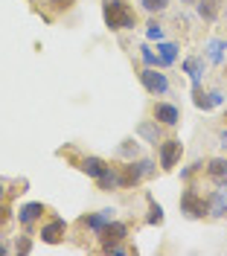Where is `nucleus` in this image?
I'll return each instance as SVG.
<instances>
[{
	"label": "nucleus",
	"mask_w": 227,
	"mask_h": 256,
	"mask_svg": "<svg viewBox=\"0 0 227 256\" xmlns=\"http://www.w3.org/2000/svg\"><path fill=\"white\" fill-rule=\"evenodd\" d=\"M102 18H105V26L114 32L137 26V15H134V9L126 0H105L102 3Z\"/></svg>",
	"instance_id": "nucleus-1"
},
{
	"label": "nucleus",
	"mask_w": 227,
	"mask_h": 256,
	"mask_svg": "<svg viewBox=\"0 0 227 256\" xmlns=\"http://www.w3.org/2000/svg\"><path fill=\"white\" fill-rule=\"evenodd\" d=\"M152 172H154V163H152V160H137V163L131 160V163H126V166L120 169V186H122V190H131V186H137V184L146 175H152Z\"/></svg>",
	"instance_id": "nucleus-2"
},
{
	"label": "nucleus",
	"mask_w": 227,
	"mask_h": 256,
	"mask_svg": "<svg viewBox=\"0 0 227 256\" xmlns=\"http://www.w3.org/2000/svg\"><path fill=\"white\" fill-rule=\"evenodd\" d=\"M180 212L186 218H204L207 216V198L195 190H184L180 192Z\"/></svg>",
	"instance_id": "nucleus-3"
},
{
	"label": "nucleus",
	"mask_w": 227,
	"mask_h": 256,
	"mask_svg": "<svg viewBox=\"0 0 227 256\" xmlns=\"http://www.w3.org/2000/svg\"><path fill=\"white\" fill-rule=\"evenodd\" d=\"M140 84H143L152 96L169 94V79H166V73H158V67H143V70H140Z\"/></svg>",
	"instance_id": "nucleus-4"
},
{
	"label": "nucleus",
	"mask_w": 227,
	"mask_h": 256,
	"mask_svg": "<svg viewBox=\"0 0 227 256\" xmlns=\"http://www.w3.org/2000/svg\"><path fill=\"white\" fill-rule=\"evenodd\" d=\"M180 154H184V146H180V140H163L160 143V169H175L178 166V160H180Z\"/></svg>",
	"instance_id": "nucleus-5"
},
{
	"label": "nucleus",
	"mask_w": 227,
	"mask_h": 256,
	"mask_svg": "<svg viewBox=\"0 0 227 256\" xmlns=\"http://www.w3.org/2000/svg\"><path fill=\"white\" fill-rule=\"evenodd\" d=\"M126 236H128V227H126L122 222H111L102 233H99V239H102V250H108V248H114V244L126 242Z\"/></svg>",
	"instance_id": "nucleus-6"
},
{
	"label": "nucleus",
	"mask_w": 227,
	"mask_h": 256,
	"mask_svg": "<svg viewBox=\"0 0 227 256\" xmlns=\"http://www.w3.org/2000/svg\"><path fill=\"white\" fill-rule=\"evenodd\" d=\"M192 102H195V108H201V111H212V108H218V105L224 102V94H222V90L204 94L201 84H198V88H192Z\"/></svg>",
	"instance_id": "nucleus-7"
},
{
	"label": "nucleus",
	"mask_w": 227,
	"mask_h": 256,
	"mask_svg": "<svg viewBox=\"0 0 227 256\" xmlns=\"http://www.w3.org/2000/svg\"><path fill=\"white\" fill-rule=\"evenodd\" d=\"M114 212H116V210H99V212H90V216H84V218H82V224L99 236V233L114 222Z\"/></svg>",
	"instance_id": "nucleus-8"
},
{
	"label": "nucleus",
	"mask_w": 227,
	"mask_h": 256,
	"mask_svg": "<svg viewBox=\"0 0 227 256\" xmlns=\"http://www.w3.org/2000/svg\"><path fill=\"white\" fill-rule=\"evenodd\" d=\"M67 233V222L64 218H52L41 227V242H47V244H58L62 236Z\"/></svg>",
	"instance_id": "nucleus-9"
},
{
	"label": "nucleus",
	"mask_w": 227,
	"mask_h": 256,
	"mask_svg": "<svg viewBox=\"0 0 227 256\" xmlns=\"http://www.w3.org/2000/svg\"><path fill=\"white\" fill-rule=\"evenodd\" d=\"M154 120H158L160 126H178L180 122L178 105H172V102H158V105H154Z\"/></svg>",
	"instance_id": "nucleus-10"
},
{
	"label": "nucleus",
	"mask_w": 227,
	"mask_h": 256,
	"mask_svg": "<svg viewBox=\"0 0 227 256\" xmlns=\"http://www.w3.org/2000/svg\"><path fill=\"white\" fill-rule=\"evenodd\" d=\"M44 212H47V207H44L41 201H30V204H24V207L18 210V222L24 224V227H30V224L38 222Z\"/></svg>",
	"instance_id": "nucleus-11"
},
{
	"label": "nucleus",
	"mask_w": 227,
	"mask_h": 256,
	"mask_svg": "<svg viewBox=\"0 0 227 256\" xmlns=\"http://www.w3.org/2000/svg\"><path fill=\"white\" fill-rule=\"evenodd\" d=\"M207 216H212V218H224L227 216V195L222 190L207 195Z\"/></svg>",
	"instance_id": "nucleus-12"
},
{
	"label": "nucleus",
	"mask_w": 227,
	"mask_h": 256,
	"mask_svg": "<svg viewBox=\"0 0 227 256\" xmlns=\"http://www.w3.org/2000/svg\"><path fill=\"white\" fill-rule=\"evenodd\" d=\"M180 70L190 76L192 88H198V84H201V73H204V58H201V56H190V58H184Z\"/></svg>",
	"instance_id": "nucleus-13"
},
{
	"label": "nucleus",
	"mask_w": 227,
	"mask_h": 256,
	"mask_svg": "<svg viewBox=\"0 0 227 256\" xmlns=\"http://www.w3.org/2000/svg\"><path fill=\"white\" fill-rule=\"evenodd\" d=\"M207 178H210L216 186H227V160L212 158L207 163Z\"/></svg>",
	"instance_id": "nucleus-14"
},
{
	"label": "nucleus",
	"mask_w": 227,
	"mask_h": 256,
	"mask_svg": "<svg viewBox=\"0 0 227 256\" xmlns=\"http://www.w3.org/2000/svg\"><path fill=\"white\" fill-rule=\"evenodd\" d=\"M195 6H198V15L207 24L218 20V15H222V0H195Z\"/></svg>",
	"instance_id": "nucleus-15"
},
{
	"label": "nucleus",
	"mask_w": 227,
	"mask_h": 256,
	"mask_svg": "<svg viewBox=\"0 0 227 256\" xmlns=\"http://www.w3.org/2000/svg\"><path fill=\"white\" fill-rule=\"evenodd\" d=\"M158 58H160V67H169L178 58V44L175 41H158Z\"/></svg>",
	"instance_id": "nucleus-16"
},
{
	"label": "nucleus",
	"mask_w": 227,
	"mask_h": 256,
	"mask_svg": "<svg viewBox=\"0 0 227 256\" xmlns=\"http://www.w3.org/2000/svg\"><path fill=\"white\" fill-rule=\"evenodd\" d=\"M82 172H84V175H90V178H102L105 175V172H108V163H105V160L102 158H84L82 160Z\"/></svg>",
	"instance_id": "nucleus-17"
},
{
	"label": "nucleus",
	"mask_w": 227,
	"mask_h": 256,
	"mask_svg": "<svg viewBox=\"0 0 227 256\" xmlns=\"http://www.w3.org/2000/svg\"><path fill=\"white\" fill-rule=\"evenodd\" d=\"M207 58H210L212 64H222L224 62V50H227V41H222V38H212V41H207Z\"/></svg>",
	"instance_id": "nucleus-18"
},
{
	"label": "nucleus",
	"mask_w": 227,
	"mask_h": 256,
	"mask_svg": "<svg viewBox=\"0 0 227 256\" xmlns=\"http://www.w3.org/2000/svg\"><path fill=\"white\" fill-rule=\"evenodd\" d=\"M137 134L143 137V140H148V143H160V122L154 120V122H140V128H137Z\"/></svg>",
	"instance_id": "nucleus-19"
},
{
	"label": "nucleus",
	"mask_w": 227,
	"mask_h": 256,
	"mask_svg": "<svg viewBox=\"0 0 227 256\" xmlns=\"http://www.w3.org/2000/svg\"><path fill=\"white\" fill-rule=\"evenodd\" d=\"M96 184H99V190H105V192L116 190V186H120V169H111V166H108V172L99 178Z\"/></svg>",
	"instance_id": "nucleus-20"
},
{
	"label": "nucleus",
	"mask_w": 227,
	"mask_h": 256,
	"mask_svg": "<svg viewBox=\"0 0 227 256\" xmlns=\"http://www.w3.org/2000/svg\"><path fill=\"white\" fill-rule=\"evenodd\" d=\"M148 224H163V207L154 204V198H148Z\"/></svg>",
	"instance_id": "nucleus-21"
},
{
	"label": "nucleus",
	"mask_w": 227,
	"mask_h": 256,
	"mask_svg": "<svg viewBox=\"0 0 227 256\" xmlns=\"http://www.w3.org/2000/svg\"><path fill=\"white\" fill-rule=\"evenodd\" d=\"M140 6L146 9L148 15H158V12H163L169 6V0H140Z\"/></svg>",
	"instance_id": "nucleus-22"
},
{
	"label": "nucleus",
	"mask_w": 227,
	"mask_h": 256,
	"mask_svg": "<svg viewBox=\"0 0 227 256\" xmlns=\"http://www.w3.org/2000/svg\"><path fill=\"white\" fill-rule=\"evenodd\" d=\"M140 56H143L146 67H160V58H158V52L148 47V44H143V47H140Z\"/></svg>",
	"instance_id": "nucleus-23"
},
{
	"label": "nucleus",
	"mask_w": 227,
	"mask_h": 256,
	"mask_svg": "<svg viewBox=\"0 0 227 256\" xmlns=\"http://www.w3.org/2000/svg\"><path fill=\"white\" fill-rule=\"evenodd\" d=\"M146 38L148 41H163V26L158 24V20H152L146 26Z\"/></svg>",
	"instance_id": "nucleus-24"
},
{
	"label": "nucleus",
	"mask_w": 227,
	"mask_h": 256,
	"mask_svg": "<svg viewBox=\"0 0 227 256\" xmlns=\"http://www.w3.org/2000/svg\"><path fill=\"white\" fill-rule=\"evenodd\" d=\"M120 154H122V158H134V154H137V143H134V140H126V143L120 146Z\"/></svg>",
	"instance_id": "nucleus-25"
},
{
	"label": "nucleus",
	"mask_w": 227,
	"mask_h": 256,
	"mask_svg": "<svg viewBox=\"0 0 227 256\" xmlns=\"http://www.w3.org/2000/svg\"><path fill=\"white\" fill-rule=\"evenodd\" d=\"M15 250H18V254H30V250H32V239H30V236H20Z\"/></svg>",
	"instance_id": "nucleus-26"
},
{
	"label": "nucleus",
	"mask_w": 227,
	"mask_h": 256,
	"mask_svg": "<svg viewBox=\"0 0 227 256\" xmlns=\"http://www.w3.org/2000/svg\"><path fill=\"white\" fill-rule=\"evenodd\" d=\"M9 218H12V212H9V207H0V227H3V224L9 222Z\"/></svg>",
	"instance_id": "nucleus-27"
},
{
	"label": "nucleus",
	"mask_w": 227,
	"mask_h": 256,
	"mask_svg": "<svg viewBox=\"0 0 227 256\" xmlns=\"http://www.w3.org/2000/svg\"><path fill=\"white\" fill-rule=\"evenodd\" d=\"M218 146H222V148H227V128L218 134Z\"/></svg>",
	"instance_id": "nucleus-28"
},
{
	"label": "nucleus",
	"mask_w": 227,
	"mask_h": 256,
	"mask_svg": "<svg viewBox=\"0 0 227 256\" xmlns=\"http://www.w3.org/2000/svg\"><path fill=\"white\" fill-rule=\"evenodd\" d=\"M50 3H52V6H70L73 0H50Z\"/></svg>",
	"instance_id": "nucleus-29"
},
{
	"label": "nucleus",
	"mask_w": 227,
	"mask_h": 256,
	"mask_svg": "<svg viewBox=\"0 0 227 256\" xmlns=\"http://www.w3.org/2000/svg\"><path fill=\"white\" fill-rule=\"evenodd\" d=\"M6 254H9V248H6V244L0 242V256H6Z\"/></svg>",
	"instance_id": "nucleus-30"
},
{
	"label": "nucleus",
	"mask_w": 227,
	"mask_h": 256,
	"mask_svg": "<svg viewBox=\"0 0 227 256\" xmlns=\"http://www.w3.org/2000/svg\"><path fill=\"white\" fill-rule=\"evenodd\" d=\"M3 192H6V190H3V184H0V198H3Z\"/></svg>",
	"instance_id": "nucleus-31"
},
{
	"label": "nucleus",
	"mask_w": 227,
	"mask_h": 256,
	"mask_svg": "<svg viewBox=\"0 0 227 256\" xmlns=\"http://www.w3.org/2000/svg\"><path fill=\"white\" fill-rule=\"evenodd\" d=\"M180 3H195V0H180Z\"/></svg>",
	"instance_id": "nucleus-32"
},
{
	"label": "nucleus",
	"mask_w": 227,
	"mask_h": 256,
	"mask_svg": "<svg viewBox=\"0 0 227 256\" xmlns=\"http://www.w3.org/2000/svg\"><path fill=\"white\" fill-rule=\"evenodd\" d=\"M224 120H227V111H224Z\"/></svg>",
	"instance_id": "nucleus-33"
}]
</instances>
